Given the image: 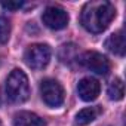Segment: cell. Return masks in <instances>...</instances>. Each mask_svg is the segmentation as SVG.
Here are the masks:
<instances>
[{
	"label": "cell",
	"instance_id": "cell-6",
	"mask_svg": "<svg viewBox=\"0 0 126 126\" xmlns=\"http://www.w3.org/2000/svg\"><path fill=\"white\" fill-rule=\"evenodd\" d=\"M42 21L50 30H62L68 25L70 16L65 9L59 6H49L42 14Z\"/></svg>",
	"mask_w": 126,
	"mask_h": 126
},
{
	"label": "cell",
	"instance_id": "cell-7",
	"mask_svg": "<svg viewBox=\"0 0 126 126\" xmlns=\"http://www.w3.org/2000/svg\"><path fill=\"white\" fill-rule=\"evenodd\" d=\"M99 92H101V85L94 77H85L77 85V94H79L80 99H83L86 102L96 99Z\"/></svg>",
	"mask_w": 126,
	"mask_h": 126
},
{
	"label": "cell",
	"instance_id": "cell-2",
	"mask_svg": "<svg viewBox=\"0 0 126 126\" xmlns=\"http://www.w3.org/2000/svg\"><path fill=\"white\" fill-rule=\"evenodd\" d=\"M6 95L15 104H21V102H25L28 99L30 85H28V77L22 70L15 68L8 76V79H6Z\"/></svg>",
	"mask_w": 126,
	"mask_h": 126
},
{
	"label": "cell",
	"instance_id": "cell-13",
	"mask_svg": "<svg viewBox=\"0 0 126 126\" xmlns=\"http://www.w3.org/2000/svg\"><path fill=\"white\" fill-rule=\"evenodd\" d=\"M76 56V46L74 45H62L59 50V58L62 62H68L71 58Z\"/></svg>",
	"mask_w": 126,
	"mask_h": 126
},
{
	"label": "cell",
	"instance_id": "cell-1",
	"mask_svg": "<svg viewBox=\"0 0 126 126\" xmlns=\"http://www.w3.org/2000/svg\"><path fill=\"white\" fill-rule=\"evenodd\" d=\"M116 16V8L110 2H89L83 6L80 22L94 34H99L111 24Z\"/></svg>",
	"mask_w": 126,
	"mask_h": 126
},
{
	"label": "cell",
	"instance_id": "cell-3",
	"mask_svg": "<svg viewBox=\"0 0 126 126\" xmlns=\"http://www.w3.org/2000/svg\"><path fill=\"white\" fill-rule=\"evenodd\" d=\"M52 49L46 43H34L24 52L25 64L33 70H43L50 61Z\"/></svg>",
	"mask_w": 126,
	"mask_h": 126
},
{
	"label": "cell",
	"instance_id": "cell-4",
	"mask_svg": "<svg viewBox=\"0 0 126 126\" xmlns=\"http://www.w3.org/2000/svg\"><path fill=\"white\" fill-rule=\"evenodd\" d=\"M79 62L86 70L94 71V73L101 74V76H107L110 68H111L108 58L99 52H95V50H88V52L82 53L79 58Z\"/></svg>",
	"mask_w": 126,
	"mask_h": 126
},
{
	"label": "cell",
	"instance_id": "cell-14",
	"mask_svg": "<svg viewBox=\"0 0 126 126\" xmlns=\"http://www.w3.org/2000/svg\"><path fill=\"white\" fill-rule=\"evenodd\" d=\"M2 6L8 11H18L24 6V2H2Z\"/></svg>",
	"mask_w": 126,
	"mask_h": 126
},
{
	"label": "cell",
	"instance_id": "cell-16",
	"mask_svg": "<svg viewBox=\"0 0 126 126\" xmlns=\"http://www.w3.org/2000/svg\"><path fill=\"white\" fill-rule=\"evenodd\" d=\"M0 126H3V125H2V122H0Z\"/></svg>",
	"mask_w": 126,
	"mask_h": 126
},
{
	"label": "cell",
	"instance_id": "cell-11",
	"mask_svg": "<svg viewBox=\"0 0 126 126\" xmlns=\"http://www.w3.org/2000/svg\"><path fill=\"white\" fill-rule=\"evenodd\" d=\"M107 94H108L110 99H113V101H120V99H123V95H125V85H123V82H122L120 79H114V80L110 83Z\"/></svg>",
	"mask_w": 126,
	"mask_h": 126
},
{
	"label": "cell",
	"instance_id": "cell-5",
	"mask_svg": "<svg viewBox=\"0 0 126 126\" xmlns=\"http://www.w3.org/2000/svg\"><path fill=\"white\" fill-rule=\"evenodd\" d=\"M40 95H42V99L45 101V104L49 107H53V108L62 105L64 98H65L62 86L53 79H45L40 83Z\"/></svg>",
	"mask_w": 126,
	"mask_h": 126
},
{
	"label": "cell",
	"instance_id": "cell-10",
	"mask_svg": "<svg viewBox=\"0 0 126 126\" xmlns=\"http://www.w3.org/2000/svg\"><path fill=\"white\" fill-rule=\"evenodd\" d=\"M102 113V108L99 105H95V107H86L83 110H80L76 117H74V125L76 126H85V125H89L91 122H94L95 119H98V116Z\"/></svg>",
	"mask_w": 126,
	"mask_h": 126
},
{
	"label": "cell",
	"instance_id": "cell-8",
	"mask_svg": "<svg viewBox=\"0 0 126 126\" xmlns=\"http://www.w3.org/2000/svg\"><path fill=\"white\" fill-rule=\"evenodd\" d=\"M105 47L110 52H113L114 55L123 56L125 50H126V42H125V33H123V30H119L116 33H113L105 40Z\"/></svg>",
	"mask_w": 126,
	"mask_h": 126
},
{
	"label": "cell",
	"instance_id": "cell-9",
	"mask_svg": "<svg viewBox=\"0 0 126 126\" xmlns=\"http://www.w3.org/2000/svg\"><path fill=\"white\" fill-rule=\"evenodd\" d=\"M14 126H46V123L34 113L19 111L14 116Z\"/></svg>",
	"mask_w": 126,
	"mask_h": 126
},
{
	"label": "cell",
	"instance_id": "cell-12",
	"mask_svg": "<svg viewBox=\"0 0 126 126\" xmlns=\"http://www.w3.org/2000/svg\"><path fill=\"white\" fill-rule=\"evenodd\" d=\"M11 36V22L8 18L0 16V45H5Z\"/></svg>",
	"mask_w": 126,
	"mask_h": 126
},
{
	"label": "cell",
	"instance_id": "cell-15",
	"mask_svg": "<svg viewBox=\"0 0 126 126\" xmlns=\"http://www.w3.org/2000/svg\"><path fill=\"white\" fill-rule=\"evenodd\" d=\"M0 104H2V95H0Z\"/></svg>",
	"mask_w": 126,
	"mask_h": 126
}]
</instances>
